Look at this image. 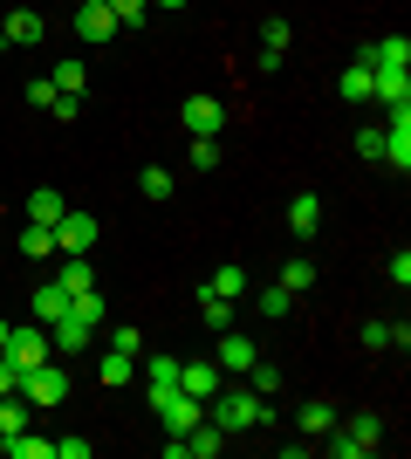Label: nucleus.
Here are the masks:
<instances>
[{"label": "nucleus", "mask_w": 411, "mask_h": 459, "mask_svg": "<svg viewBox=\"0 0 411 459\" xmlns=\"http://www.w3.org/2000/svg\"><path fill=\"white\" fill-rule=\"evenodd\" d=\"M206 419H213L219 432L234 439V432H247V425H261V419H268V398H254V391H247L240 377H227V384L213 391V398H206Z\"/></svg>", "instance_id": "1"}, {"label": "nucleus", "mask_w": 411, "mask_h": 459, "mask_svg": "<svg viewBox=\"0 0 411 459\" xmlns=\"http://www.w3.org/2000/svg\"><path fill=\"white\" fill-rule=\"evenodd\" d=\"M21 398L35 404V411L62 404V398H69V364H62V357H41L35 370H21Z\"/></svg>", "instance_id": "2"}, {"label": "nucleus", "mask_w": 411, "mask_h": 459, "mask_svg": "<svg viewBox=\"0 0 411 459\" xmlns=\"http://www.w3.org/2000/svg\"><path fill=\"white\" fill-rule=\"evenodd\" d=\"M151 411L165 419V432H178V439H185V432H193V425L206 419V404H199V398H185L178 384H151Z\"/></svg>", "instance_id": "3"}, {"label": "nucleus", "mask_w": 411, "mask_h": 459, "mask_svg": "<svg viewBox=\"0 0 411 459\" xmlns=\"http://www.w3.org/2000/svg\"><path fill=\"white\" fill-rule=\"evenodd\" d=\"M0 357H7V364H14V377H21V370H35L41 357H56V343H48V329H14Z\"/></svg>", "instance_id": "4"}, {"label": "nucleus", "mask_w": 411, "mask_h": 459, "mask_svg": "<svg viewBox=\"0 0 411 459\" xmlns=\"http://www.w3.org/2000/svg\"><path fill=\"white\" fill-rule=\"evenodd\" d=\"M97 220H90V212H62V220H56V254H90V247H97Z\"/></svg>", "instance_id": "5"}, {"label": "nucleus", "mask_w": 411, "mask_h": 459, "mask_svg": "<svg viewBox=\"0 0 411 459\" xmlns=\"http://www.w3.org/2000/svg\"><path fill=\"white\" fill-rule=\"evenodd\" d=\"M219 384H227V370H219L213 357H193V364H178V391H185V398H199V404H206V398L219 391Z\"/></svg>", "instance_id": "6"}, {"label": "nucleus", "mask_w": 411, "mask_h": 459, "mask_svg": "<svg viewBox=\"0 0 411 459\" xmlns=\"http://www.w3.org/2000/svg\"><path fill=\"white\" fill-rule=\"evenodd\" d=\"M254 357H261V350L247 343L240 329H219V350H213V364L227 370V377H247V370H254Z\"/></svg>", "instance_id": "7"}, {"label": "nucleus", "mask_w": 411, "mask_h": 459, "mask_svg": "<svg viewBox=\"0 0 411 459\" xmlns=\"http://www.w3.org/2000/svg\"><path fill=\"white\" fill-rule=\"evenodd\" d=\"M76 35L90 41V48H97V41H110V35H117V14H110L103 0H76Z\"/></svg>", "instance_id": "8"}, {"label": "nucleus", "mask_w": 411, "mask_h": 459, "mask_svg": "<svg viewBox=\"0 0 411 459\" xmlns=\"http://www.w3.org/2000/svg\"><path fill=\"white\" fill-rule=\"evenodd\" d=\"M185 131L193 137H219L227 131V103H219V96H193V103H185Z\"/></svg>", "instance_id": "9"}, {"label": "nucleus", "mask_w": 411, "mask_h": 459, "mask_svg": "<svg viewBox=\"0 0 411 459\" xmlns=\"http://www.w3.org/2000/svg\"><path fill=\"white\" fill-rule=\"evenodd\" d=\"M371 103H384V110H411L405 69H371Z\"/></svg>", "instance_id": "10"}, {"label": "nucleus", "mask_w": 411, "mask_h": 459, "mask_svg": "<svg viewBox=\"0 0 411 459\" xmlns=\"http://www.w3.org/2000/svg\"><path fill=\"white\" fill-rule=\"evenodd\" d=\"M62 316H69V323H82V329H103L110 323V302H103L97 288H82V295H69V308H62ZM56 316V323H62Z\"/></svg>", "instance_id": "11"}, {"label": "nucleus", "mask_w": 411, "mask_h": 459, "mask_svg": "<svg viewBox=\"0 0 411 459\" xmlns=\"http://www.w3.org/2000/svg\"><path fill=\"white\" fill-rule=\"evenodd\" d=\"M384 158H391L398 172H411V110H391V124H384Z\"/></svg>", "instance_id": "12"}, {"label": "nucleus", "mask_w": 411, "mask_h": 459, "mask_svg": "<svg viewBox=\"0 0 411 459\" xmlns=\"http://www.w3.org/2000/svg\"><path fill=\"white\" fill-rule=\"evenodd\" d=\"M41 35H48V21H41L35 7H14V14H7V35H0V41H7V48H35Z\"/></svg>", "instance_id": "13"}, {"label": "nucleus", "mask_w": 411, "mask_h": 459, "mask_svg": "<svg viewBox=\"0 0 411 459\" xmlns=\"http://www.w3.org/2000/svg\"><path fill=\"white\" fill-rule=\"evenodd\" d=\"M281 56H288V21L268 14L261 21V69H281Z\"/></svg>", "instance_id": "14"}, {"label": "nucleus", "mask_w": 411, "mask_h": 459, "mask_svg": "<svg viewBox=\"0 0 411 459\" xmlns=\"http://www.w3.org/2000/svg\"><path fill=\"white\" fill-rule=\"evenodd\" d=\"M330 425H336V404L330 398H309L302 411H295V432H302V439H322Z\"/></svg>", "instance_id": "15"}, {"label": "nucleus", "mask_w": 411, "mask_h": 459, "mask_svg": "<svg viewBox=\"0 0 411 459\" xmlns=\"http://www.w3.org/2000/svg\"><path fill=\"white\" fill-rule=\"evenodd\" d=\"M90 336H97V329L69 323V316H62V323H48V343H56V357H82V350H90Z\"/></svg>", "instance_id": "16"}, {"label": "nucleus", "mask_w": 411, "mask_h": 459, "mask_svg": "<svg viewBox=\"0 0 411 459\" xmlns=\"http://www.w3.org/2000/svg\"><path fill=\"white\" fill-rule=\"evenodd\" d=\"M62 212H69V199H62L56 186H35V192H28V220H41V227H56Z\"/></svg>", "instance_id": "17"}, {"label": "nucleus", "mask_w": 411, "mask_h": 459, "mask_svg": "<svg viewBox=\"0 0 411 459\" xmlns=\"http://www.w3.org/2000/svg\"><path fill=\"white\" fill-rule=\"evenodd\" d=\"M288 227L302 233V240L322 227V199H315V192H295V199H288Z\"/></svg>", "instance_id": "18"}, {"label": "nucleus", "mask_w": 411, "mask_h": 459, "mask_svg": "<svg viewBox=\"0 0 411 459\" xmlns=\"http://www.w3.org/2000/svg\"><path fill=\"white\" fill-rule=\"evenodd\" d=\"M219 446H227V432H219V425H213V419H199V425H193V432H185V459H213V453H219Z\"/></svg>", "instance_id": "19"}, {"label": "nucleus", "mask_w": 411, "mask_h": 459, "mask_svg": "<svg viewBox=\"0 0 411 459\" xmlns=\"http://www.w3.org/2000/svg\"><path fill=\"white\" fill-rule=\"evenodd\" d=\"M69 295H82V288H97V268H90V254H62V274H56Z\"/></svg>", "instance_id": "20"}, {"label": "nucleus", "mask_w": 411, "mask_h": 459, "mask_svg": "<svg viewBox=\"0 0 411 459\" xmlns=\"http://www.w3.org/2000/svg\"><path fill=\"white\" fill-rule=\"evenodd\" d=\"M343 432L356 439V453H377V446H384V419H377V411H356Z\"/></svg>", "instance_id": "21"}, {"label": "nucleus", "mask_w": 411, "mask_h": 459, "mask_svg": "<svg viewBox=\"0 0 411 459\" xmlns=\"http://www.w3.org/2000/svg\"><path fill=\"white\" fill-rule=\"evenodd\" d=\"M62 308H69V288H62V281H41V288H35V323L48 329Z\"/></svg>", "instance_id": "22"}, {"label": "nucleus", "mask_w": 411, "mask_h": 459, "mask_svg": "<svg viewBox=\"0 0 411 459\" xmlns=\"http://www.w3.org/2000/svg\"><path fill=\"white\" fill-rule=\"evenodd\" d=\"M28 411H35V404L21 398V391H7V398H0V439H14V432H28Z\"/></svg>", "instance_id": "23"}, {"label": "nucleus", "mask_w": 411, "mask_h": 459, "mask_svg": "<svg viewBox=\"0 0 411 459\" xmlns=\"http://www.w3.org/2000/svg\"><path fill=\"white\" fill-rule=\"evenodd\" d=\"M21 254H28V261H48V254H56V227L28 220V227H21Z\"/></svg>", "instance_id": "24"}, {"label": "nucleus", "mask_w": 411, "mask_h": 459, "mask_svg": "<svg viewBox=\"0 0 411 459\" xmlns=\"http://www.w3.org/2000/svg\"><path fill=\"white\" fill-rule=\"evenodd\" d=\"M131 377H137V357H124V350H103L97 384H131Z\"/></svg>", "instance_id": "25"}, {"label": "nucleus", "mask_w": 411, "mask_h": 459, "mask_svg": "<svg viewBox=\"0 0 411 459\" xmlns=\"http://www.w3.org/2000/svg\"><path fill=\"white\" fill-rule=\"evenodd\" d=\"M199 316H206V329H234V302L213 288H199Z\"/></svg>", "instance_id": "26"}, {"label": "nucleus", "mask_w": 411, "mask_h": 459, "mask_svg": "<svg viewBox=\"0 0 411 459\" xmlns=\"http://www.w3.org/2000/svg\"><path fill=\"white\" fill-rule=\"evenodd\" d=\"M343 103H371V62H364V56L343 69Z\"/></svg>", "instance_id": "27"}, {"label": "nucleus", "mask_w": 411, "mask_h": 459, "mask_svg": "<svg viewBox=\"0 0 411 459\" xmlns=\"http://www.w3.org/2000/svg\"><path fill=\"white\" fill-rule=\"evenodd\" d=\"M240 384H247L254 398H274V391H281V370H274L268 357H254V370H247V377H240Z\"/></svg>", "instance_id": "28"}, {"label": "nucleus", "mask_w": 411, "mask_h": 459, "mask_svg": "<svg viewBox=\"0 0 411 459\" xmlns=\"http://www.w3.org/2000/svg\"><path fill=\"white\" fill-rule=\"evenodd\" d=\"M0 453H14V459H56V439H35V432H14V439L0 446Z\"/></svg>", "instance_id": "29"}, {"label": "nucleus", "mask_w": 411, "mask_h": 459, "mask_svg": "<svg viewBox=\"0 0 411 459\" xmlns=\"http://www.w3.org/2000/svg\"><path fill=\"white\" fill-rule=\"evenodd\" d=\"M137 192H144V199H172V172H165V165H144V172H137Z\"/></svg>", "instance_id": "30"}, {"label": "nucleus", "mask_w": 411, "mask_h": 459, "mask_svg": "<svg viewBox=\"0 0 411 459\" xmlns=\"http://www.w3.org/2000/svg\"><path fill=\"white\" fill-rule=\"evenodd\" d=\"M206 288H213V295H227V302H240V295H247V274H240L234 261H227V268H219V274H213Z\"/></svg>", "instance_id": "31"}, {"label": "nucleus", "mask_w": 411, "mask_h": 459, "mask_svg": "<svg viewBox=\"0 0 411 459\" xmlns=\"http://www.w3.org/2000/svg\"><path fill=\"white\" fill-rule=\"evenodd\" d=\"M144 377L151 384H178V357L172 350H151V357H144Z\"/></svg>", "instance_id": "32"}, {"label": "nucleus", "mask_w": 411, "mask_h": 459, "mask_svg": "<svg viewBox=\"0 0 411 459\" xmlns=\"http://www.w3.org/2000/svg\"><path fill=\"white\" fill-rule=\"evenodd\" d=\"M48 82H56L62 96H82V82H90V76H82V62L69 56V62H56V76H48Z\"/></svg>", "instance_id": "33"}, {"label": "nucleus", "mask_w": 411, "mask_h": 459, "mask_svg": "<svg viewBox=\"0 0 411 459\" xmlns=\"http://www.w3.org/2000/svg\"><path fill=\"white\" fill-rule=\"evenodd\" d=\"M288 302H295V295H288V288H281V281H274V288H261V316H268V323H281V316H288Z\"/></svg>", "instance_id": "34"}, {"label": "nucleus", "mask_w": 411, "mask_h": 459, "mask_svg": "<svg viewBox=\"0 0 411 459\" xmlns=\"http://www.w3.org/2000/svg\"><path fill=\"white\" fill-rule=\"evenodd\" d=\"M110 14H117V28H137V21L151 14V0H103Z\"/></svg>", "instance_id": "35"}, {"label": "nucleus", "mask_w": 411, "mask_h": 459, "mask_svg": "<svg viewBox=\"0 0 411 459\" xmlns=\"http://www.w3.org/2000/svg\"><path fill=\"white\" fill-rule=\"evenodd\" d=\"M193 172H219V137H193Z\"/></svg>", "instance_id": "36"}, {"label": "nucleus", "mask_w": 411, "mask_h": 459, "mask_svg": "<svg viewBox=\"0 0 411 459\" xmlns=\"http://www.w3.org/2000/svg\"><path fill=\"white\" fill-rule=\"evenodd\" d=\"M309 281H315V261H288V268H281V288H288V295H302Z\"/></svg>", "instance_id": "37"}, {"label": "nucleus", "mask_w": 411, "mask_h": 459, "mask_svg": "<svg viewBox=\"0 0 411 459\" xmlns=\"http://www.w3.org/2000/svg\"><path fill=\"white\" fill-rule=\"evenodd\" d=\"M398 343V323H364V350H391Z\"/></svg>", "instance_id": "38"}, {"label": "nucleus", "mask_w": 411, "mask_h": 459, "mask_svg": "<svg viewBox=\"0 0 411 459\" xmlns=\"http://www.w3.org/2000/svg\"><path fill=\"white\" fill-rule=\"evenodd\" d=\"M110 350H124V357H144V336H137V329H110Z\"/></svg>", "instance_id": "39"}, {"label": "nucleus", "mask_w": 411, "mask_h": 459, "mask_svg": "<svg viewBox=\"0 0 411 459\" xmlns=\"http://www.w3.org/2000/svg\"><path fill=\"white\" fill-rule=\"evenodd\" d=\"M56 82H48V76H35V82H28V103H35V110H48V103H56Z\"/></svg>", "instance_id": "40"}, {"label": "nucleus", "mask_w": 411, "mask_h": 459, "mask_svg": "<svg viewBox=\"0 0 411 459\" xmlns=\"http://www.w3.org/2000/svg\"><path fill=\"white\" fill-rule=\"evenodd\" d=\"M356 158H384V131H356Z\"/></svg>", "instance_id": "41"}, {"label": "nucleus", "mask_w": 411, "mask_h": 459, "mask_svg": "<svg viewBox=\"0 0 411 459\" xmlns=\"http://www.w3.org/2000/svg\"><path fill=\"white\" fill-rule=\"evenodd\" d=\"M56 459H90V439H56Z\"/></svg>", "instance_id": "42"}, {"label": "nucleus", "mask_w": 411, "mask_h": 459, "mask_svg": "<svg viewBox=\"0 0 411 459\" xmlns=\"http://www.w3.org/2000/svg\"><path fill=\"white\" fill-rule=\"evenodd\" d=\"M7 391H21V377H14V364L0 357V398H7Z\"/></svg>", "instance_id": "43"}, {"label": "nucleus", "mask_w": 411, "mask_h": 459, "mask_svg": "<svg viewBox=\"0 0 411 459\" xmlns=\"http://www.w3.org/2000/svg\"><path fill=\"white\" fill-rule=\"evenodd\" d=\"M7 336H14V323H7V316H0V350H7Z\"/></svg>", "instance_id": "44"}, {"label": "nucleus", "mask_w": 411, "mask_h": 459, "mask_svg": "<svg viewBox=\"0 0 411 459\" xmlns=\"http://www.w3.org/2000/svg\"><path fill=\"white\" fill-rule=\"evenodd\" d=\"M151 7H172V14H178V7H185V0H151Z\"/></svg>", "instance_id": "45"}, {"label": "nucleus", "mask_w": 411, "mask_h": 459, "mask_svg": "<svg viewBox=\"0 0 411 459\" xmlns=\"http://www.w3.org/2000/svg\"><path fill=\"white\" fill-rule=\"evenodd\" d=\"M0 35H7V14H0Z\"/></svg>", "instance_id": "46"}, {"label": "nucleus", "mask_w": 411, "mask_h": 459, "mask_svg": "<svg viewBox=\"0 0 411 459\" xmlns=\"http://www.w3.org/2000/svg\"><path fill=\"white\" fill-rule=\"evenodd\" d=\"M0 446H7V439H0Z\"/></svg>", "instance_id": "47"}]
</instances>
